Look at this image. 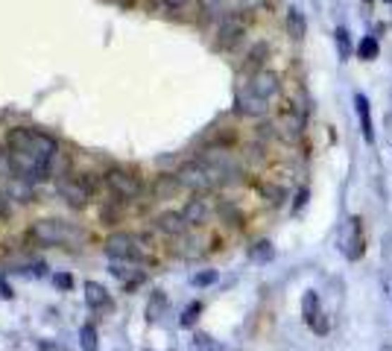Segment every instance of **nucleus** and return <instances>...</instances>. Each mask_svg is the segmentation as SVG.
<instances>
[{"mask_svg":"<svg viewBox=\"0 0 392 351\" xmlns=\"http://www.w3.org/2000/svg\"><path fill=\"white\" fill-rule=\"evenodd\" d=\"M381 351H392V348H389V345H384V348H381Z\"/></svg>","mask_w":392,"mask_h":351,"instance_id":"2f4dec72","label":"nucleus"},{"mask_svg":"<svg viewBox=\"0 0 392 351\" xmlns=\"http://www.w3.org/2000/svg\"><path fill=\"white\" fill-rule=\"evenodd\" d=\"M202 310V304L196 302V304H190L188 310H185V316H182V325H193V319H196V314H200Z\"/></svg>","mask_w":392,"mask_h":351,"instance_id":"a878e982","label":"nucleus"},{"mask_svg":"<svg viewBox=\"0 0 392 351\" xmlns=\"http://www.w3.org/2000/svg\"><path fill=\"white\" fill-rule=\"evenodd\" d=\"M106 187L114 193L117 199H123V202L138 199L141 193H144V182H141L135 173L123 170V167H111V170L106 173Z\"/></svg>","mask_w":392,"mask_h":351,"instance_id":"20e7f679","label":"nucleus"},{"mask_svg":"<svg viewBox=\"0 0 392 351\" xmlns=\"http://www.w3.org/2000/svg\"><path fill=\"white\" fill-rule=\"evenodd\" d=\"M211 214H214V202L200 193V197H193V199L185 205L182 217H185V223H188V226H202V223H208V220H211Z\"/></svg>","mask_w":392,"mask_h":351,"instance_id":"1a4fd4ad","label":"nucleus"},{"mask_svg":"<svg viewBox=\"0 0 392 351\" xmlns=\"http://www.w3.org/2000/svg\"><path fill=\"white\" fill-rule=\"evenodd\" d=\"M337 50H340V56L343 58H348V53H351V38H348V30H337Z\"/></svg>","mask_w":392,"mask_h":351,"instance_id":"4be33fe9","label":"nucleus"},{"mask_svg":"<svg viewBox=\"0 0 392 351\" xmlns=\"http://www.w3.org/2000/svg\"><path fill=\"white\" fill-rule=\"evenodd\" d=\"M287 32H290L293 38H305L307 21H305V15H302L299 9H290V12H287Z\"/></svg>","mask_w":392,"mask_h":351,"instance_id":"2eb2a0df","label":"nucleus"},{"mask_svg":"<svg viewBox=\"0 0 392 351\" xmlns=\"http://www.w3.org/2000/svg\"><path fill=\"white\" fill-rule=\"evenodd\" d=\"M214 281H217V272H214V269L200 272V276L193 278V284H196V287H205V284H214Z\"/></svg>","mask_w":392,"mask_h":351,"instance_id":"5701e85b","label":"nucleus"},{"mask_svg":"<svg viewBox=\"0 0 392 351\" xmlns=\"http://www.w3.org/2000/svg\"><path fill=\"white\" fill-rule=\"evenodd\" d=\"M246 32V21L243 15H226L220 27H217V47H231L240 42V35Z\"/></svg>","mask_w":392,"mask_h":351,"instance_id":"6e6552de","label":"nucleus"},{"mask_svg":"<svg viewBox=\"0 0 392 351\" xmlns=\"http://www.w3.org/2000/svg\"><path fill=\"white\" fill-rule=\"evenodd\" d=\"M94 193V179L91 176H76L71 182H62V197L73 205V208H82Z\"/></svg>","mask_w":392,"mask_h":351,"instance_id":"0eeeda50","label":"nucleus"},{"mask_svg":"<svg viewBox=\"0 0 392 351\" xmlns=\"http://www.w3.org/2000/svg\"><path fill=\"white\" fill-rule=\"evenodd\" d=\"M267 103L269 100H264V97H258V94H252L249 88L238 94V111L246 114V117H261V114H267V109H269Z\"/></svg>","mask_w":392,"mask_h":351,"instance_id":"9b49d317","label":"nucleus"},{"mask_svg":"<svg viewBox=\"0 0 392 351\" xmlns=\"http://www.w3.org/2000/svg\"><path fill=\"white\" fill-rule=\"evenodd\" d=\"M155 228H159L161 234H167V238H182V234L188 231V223L182 214H176V211H167L159 217V223H155Z\"/></svg>","mask_w":392,"mask_h":351,"instance_id":"f8f14e48","label":"nucleus"},{"mask_svg":"<svg viewBox=\"0 0 392 351\" xmlns=\"http://www.w3.org/2000/svg\"><path fill=\"white\" fill-rule=\"evenodd\" d=\"M80 340H82V351H97V328L94 325H82L80 328Z\"/></svg>","mask_w":392,"mask_h":351,"instance_id":"6ab92c4d","label":"nucleus"},{"mask_svg":"<svg viewBox=\"0 0 392 351\" xmlns=\"http://www.w3.org/2000/svg\"><path fill=\"white\" fill-rule=\"evenodd\" d=\"M6 147L9 149H21V152H30L35 161H42L44 167H56V159L62 152H59V141L50 138L44 132H35L30 126H18V129H9L6 135Z\"/></svg>","mask_w":392,"mask_h":351,"instance_id":"f257e3e1","label":"nucleus"},{"mask_svg":"<svg viewBox=\"0 0 392 351\" xmlns=\"http://www.w3.org/2000/svg\"><path fill=\"white\" fill-rule=\"evenodd\" d=\"M355 109H357V117H360V132H363V138L372 144V141H375V129H372V111H369L366 94H355Z\"/></svg>","mask_w":392,"mask_h":351,"instance_id":"ddd939ff","label":"nucleus"},{"mask_svg":"<svg viewBox=\"0 0 392 351\" xmlns=\"http://www.w3.org/2000/svg\"><path fill=\"white\" fill-rule=\"evenodd\" d=\"M249 91L252 94H258V97H264V100H269L272 94H278V76L272 73V70H258L249 80Z\"/></svg>","mask_w":392,"mask_h":351,"instance_id":"9d476101","label":"nucleus"},{"mask_svg":"<svg viewBox=\"0 0 392 351\" xmlns=\"http://www.w3.org/2000/svg\"><path fill=\"white\" fill-rule=\"evenodd\" d=\"M176 179H179L182 187H188V190H193V193H208L214 185H217V176H214L211 167H205L202 161L185 164L179 173H176Z\"/></svg>","mask_w":392,"mask_h":351,"instance_id":"39448f33","label":"nucleus"},{"mask_svg":"<svg viewBox=\"0 0 392 351\" xmlns=\"http://www.w3.org/2000/svg\"><path fill=\"white\" fill-rule=\"evenodd\" d=\"M182 185H179V179H176V176H161L159 182H155V193H159L161 199H167V197H173L176 190H179Z\"/></svg>","mask_w":392,"mask_h":351,"instance_id":"f3484780","label":"nucleus"},{"mask_svg":"<svg viewBox=\"0 0 392 351\" xmlns=\"http://www.w3.org/2000/svg\"><path fill=\"white\" fill-rule=\"evenodd\" d=\"M226 4V0H200V6L205 9V12H214V9H220Z\"/></svg>","mask_w":392,"mask_h":351,"instance_id":"bb28decb","label":"nucleus"},{"mask_svg":"<svg viewBox=\"0 0 392 351\" xmlns=\"http://www.w3.org/2000/svg\"><path fill=\"white\" fill-rule=\"evenodd\" d=\"M264 197H267L272 205H278L281 197H284V190H281V187H264Z\"/></svg>","mask_w":392,"mask_h":351,"instance_id":"393cba45","label":"nucleus"},{"mask_svg":"<svg viewBox=\"0 0 392 351\" xmlns=\"http://www.w3.org/2000/svg\"><path fill=\"white\" fill-rule=\"evenodd\" d=\"M159 4L167 6V9H182V6L188 4V0H159Z\"/></svg>","mask_w":392,"mask_h":351,"instance_id":"cd10ccee","label":"nucleus"},{"mask_svg":"<svg viewBox=\"0 0 392 351\" xmlns=\"http://www.w3.org/2000/svg\"><path fill=\"white\" fill-rule=\"evenodd\" d=\"M193 345L196 348H200V351H226L217 340H214V337H208V334H196L193 337Z\"/></svg>","mask_w":392,"mask_h":351,"instance_id":"aec40b11","label":"nucleus"},{"mask_svg":"<svg viewBox=\"0 0 392 351\" xmlns=\"http://www.w3.org/2000/svg\"><path fill=\"white\" fill-rule=\"evenodd\" d=\"M144 238L138 234H129V231H117L106 240V255L114 258V261H126V264H135L144 258Z\"/></svg>","mask_w":392,"mask_h":351,"instance_id":"7ed1b4c3","label":"nucleus"},{"mask_svg":"<svg viewBox=\"0 0 392 351\" xmlns=\"http://www.w3.org/2000/svg\"><path fill=\"white\" fill-rule=\"evenodd\" d=\"M30 238L35 243H42V246H65V243H73L76 238H80V231H76L71 223L65 220H38L32 223L30 228Z\"/></svg>","mask_w":392,"mask_h":351,"instance_id":"f03ea898","label":"nucleus"},{"mask_svg":"<svg viewBox=\"0 0 392 351\" xmlns=\"http://www.w3.org/2000/svg\"><path fill=\"white\" fill-rule=\"evenodd\" d=\"M305 202H307V190H299V197H296V211L305 208Z\"/></svg>","mask_w":392,"mask_h":351,"instance_id":"c756f323","label":"nucleus"},{"mask_svg":"<svg viewBox=\"0 0 392 351\" xmlns=\"http://www.w3.org/2000/svg\"><path fill=\"white\" fill-rule=\"evenodd\" d=\"M56 281H59V287H62V290H71V287H73V281H71V276H59Z\"/></svg>","mask_w":392,"mask_h":351,"instance_id":"c85d7f7f","label":"nucleus"},{"mask_svg":"<svg viewBox=\"0 0 392 351\" xmlns=\"http://www.w3.org/2000/svg\"><path fill=\"white\" fill-rule=\"evenodd\" d=\"M386 4H392V0H386Z\"/></svg>","mask_w":392,"mask_h":351,"instance_id":"473e14b6","label":"nucleus"},{"mask_svg":"<svg viewBox=\"0 0 392 351\" xmlns=\"http://www.w3.org/2000/svg\"><path fill=\"white\" fill-rule=\"evenodd\" d=\"M357 56H360V58H375V56H378V42H375V38L366 35L363 42L357 44Z\"/></svg>","mask_w":392,"mask_h":351,"instance_id":"412c9836","label":"nucleus"},{"mask_svg":"<svg viewBox=\"0 0 392 351\" xmlns=\"http://www.w3.org/2000/svg\"><path fill=\"white\" fill-rule=\"evenodd\" d=\"M302 314H305L307 322H313V319L319 316V296H317L313 290L305 292V299H302Z\"/></svg>","mask_w":392,"mask_h":351,"instance_id":"dca6fc26","label":"nucleus"},{"mask_svg":"<svg viewBox=\"0 0 392 351\" xmlns=\"http://www.w3.org/2000/svg\"><path fill=\"white\" fill-rule=\"evenodd\" d=\"M363 243H366V238H363V223H360V217H351V220L345 223L343 234H340V249H343V255H345L348 261H357V258L363 255Z\"/></svg>","mask_w":392,"mask_h":351,"instance_id":"423d86ee","label":"nucleus"},{"mask_svg":"<svg viewBox=\"0 0 392 351\" xmlns=\"http://www.w3.org/2000/svg\"><path fill=\"white\" fill-rule=\"evenodd\" d=\"M264 56H267V44H258L252 53H249V65H261L264 62Z\"/></svg>","mask_w":392,"mask_h":351,"instance_id":"b1692460","label":"nucleus"},{"mask_svg":"<svg viewBox=\"0 0 392 351\" xmlns=\"http://www.w3.org/2000/svg\"><path fill=\"white\" fill-rule=\"evenodd\" d=\"M85 302H88V307H94V310L111 307V299H109L106 287H100L97 281H88V284H85Z\"/></svg>","mask_w":392,"mask_h":351,"instance_id":"4468645a","label":"nucleus"},{"mask_svg":"<svg viewBox=\"0 0 392 351\" xmlns=\"http://www.w3.org/2000/svg\"><path fill=\"white\" fill-rule=\"evenodd\" d=\"M249 258H252V261H258V264H267V261H272V246H269L267 240L255 243V246L249 249Z\"/></svg>","mask_w":392,"mask_h":351,"instance_id":"a211bd4d","label":"nucleus"},{"mask_svg":"<svg viewBox=\"0 0 392 351\" xmlns=\"http://www.w3.org/2000/svg\"><path fill=\"white\" fill-rule=\"evenodd\" d=\"M240 4H243V6H249V9H255V6H261L264 0H240Z\"/></svg>","mask_w":392,"mask_h":351,"instance_id":"7c9ffc66","label":"nucleus"}]
</instances>
